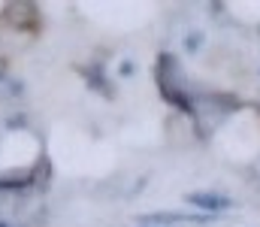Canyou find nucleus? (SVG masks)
Masks as SVG:
<instances>
[{"label":"nucleus","instance_id":"nucleus-1","mask_svg":"<svg viewBox=\"0 0 260 227\" xmlns=\"http://www.w3.org/2000/svg\"><path fill=\"white\" fill-rule=\"evenodd\" d=\"M154 76H157V88H160V94L167 97V103H173L176 109L194 112V103H191V97L182 91V88H185V79H182V70H179V61H176L170 52H164V55L157 58Z\"/></svg>","mask_w":260,"mask_h":227},{"label":"nucleus","instance_id":"nucleus-2","mask_svg":"<svg viewBox=\"0 0 260 227\" xmlns=\"http://www.w3.org/2000/svg\"><path fill=\"white\" fill-rule=\"evenodd\" d=\"M185 200H188L191 206H197V209H203L206 215H218V212L233 209V200H230L227 194H215V191H191Z\"/></svg>","mask_w":260,"mask_h":227},{"label":"nucleus","instance_id":"nucleus-3","mask_svg":"<svg viewBox=\"0 0 260 227\" xmlns=\"http://www.w3.org/2000/svg\"><path fill=\"white\" fill-rule=\"evenodd\" d=\"M136 221L145 227H151V224H209L212 215H206V212H200V215H188V212H148V215H139Z\"/></svg>","mask_w":260,"mask_h":227},{"label":"nucleus","instance_id":"nucleus-4","mask_svg":"<svg viewBox=\"0 0 260 227\" xmlns=\"http://www.w3.org/2000/svg\"><path fill=\"white\" fill-rule=\"evenodd\" d=\"M6 18L12 21V24H21V27H37V9H34V3H12V6H6Z\"/></svg>","mask_w":260,"mask_h":227},{"label":"nucleus","instance_id":"nucleus-5","mask_svg":"<svg viewBox=\"0 0 260 227\" xmlns=\"http://www.w3.org/2000/svg\"><path fill=\"white\" fill-rule=\"evenodd\" d=\"M0 227H6V224H3V221H0Z\"/></svg>","mask_w":260,"mask_h":227}]
</instances>
